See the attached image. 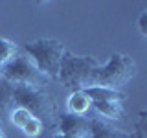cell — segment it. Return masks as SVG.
<instances>
[{"instance_id": "6da1fadb", "label": "cell", "mask_w": 147, "mask_h": 138, "mask_svg": "<svg viewBox=\"0 0 147 138\" xmlns=\"http://www.w3.org/2000/svg\"><path fill=\"white\" fill-rule=\"evenodd\" d=\"M99 68V63L92 55H74L66 50L61 61L57 81L70 92L85 90L94 85V74Z\"/></svg>"}, {"instance_id": "7a4b0ae2", "label": "cell", "mask_w": 147, "mask_h": 138, "mask_svg": "<svg viewBox=\"0 0 147 138\" xmlns=\"http://www.w3.org/2000/svg\"><path fill=\"white\" fill-rule=\"evenodd\" d=\"M64 52L66 46L55 37H37L24 44V55L35 63L48 79H57Z\"/></svg>"}, {"instance_id": "3957f363", "label": "cell", "mask_w": 147, "mask_h": 138, "mask_svg": "<svg viewBox=\"0 0 147 138\" xmlns=\"http://www.w3.org/2000/svg\"><path fill=\"white\" fill-rule=\"evenodd\" d=\"M13 107H24L40 122L53 123L57 120V105L52 94H48L42 87H24L13 85Z\"/></svg>"}, {"instance_id": "277c9868", "label": "cell", "mask_w": 147, "mask_h": 138, "mask_svg": "<svg viewBox=\"0 0 147 138\" xmlns=\"http://www.w3.org/2000/svg\"><path fill=\"white\" fill-rule=\"evenodd\" d=\"M134 76H136V63L127 53L114 52V53H110L109 61L105 64H99V68L96 70L94 85L92 87H103V89L119 90Z\"/></svg>"}, {"instance_id": "5b68a950", "label": "cell", "mask_w": 147, "mask_h": 138, "mask_svg": "<svg viewBox=\"0 0 147 138\" xmlns=\"http://www.w3.org/2000/svg\"><path fill=\"white\" fill-rule=\"evenodd\" d=\"M2 79L11 83V85H24V87H42L50 79L44 76L35 63L28 55L17 53L9 63L4 64L2 68Z\"/></svg>"}, {"instance_id": "8992f818", "label": "cell", "mask_w": 147, "mask_h": 138, "mask_svg": "<svg viewBox=\"0 0 147 138\" xmlns=\"http://www.w3.org/2000/svg\"><path fill=\"white\" fill-rule=\"evenodd\" d=\"M55 122H57L61 133H66V135L77 136V138H88V131H90L88 116H74V114H68V112L64 114L59 112Z\"/></svg>"}, {"instance_id": "52a82bcc", "label": "cell", "mask_w": 147, "mask_h": 138, "mask_svg": "<svg viewBox=\"0 0 147 138\" xmlns=\"http://www.w3.org/2000/svg\"><path fill=\"white\" fill-rule=\"evenodd\" d=\"M88 125H90L88 138H129L127 133L112 127L110 123H107L105 120H101L98 116H90Z\"/></svg>"}, {"instance_id": "ba28073f", "label": "cell", "mask_w": 147, "mask_h": 138, "mask_svg": "<svg viewBox=\"0 0 147 138\" xmlns=\"http://www.w3.org/2000/svg\"><path fill=\"white\" fill-rule=\"evenodd\" d=\"M123 101H92L90 110H94L96 116L101 120H119L123 116Z\"/></svg>"}, {"instance_id": "9c48e42d", "label": "cell", "mask_w": 147, "mask_h": 138, "mask_svg": "<svg viewBox=\"0 0 147 138\" xmlns=\"http://www.w3.org/2000/svg\"><path fill=\"white\" fill-rule=\"evenodd\" d=\"M90 107H92V101L88 99V96L83 90H74L68 94V98H66L68 114H74V116H88Z\"/></svg>"}, {"instance_id": "30bf717a", "label": "cell", "mask_w": 147, "mask_h": 138, "mask_svg": "<svg viewBox=\"0 0 147 138\" xmlns=\"http://www.w3.org/2000/svg\"><path fill=\"white\" fill-rule=\"evenodd\" d=\"M86 96H88L90 101H123L125 99V94L119 90H112V89H103V87H88V89L83 90Z\"/></svg>"}, {"instance_id": "8fae6325", "label": "cell", "mask_w": 147, "mask_h": 138, "mask_svg": "<svg viewBox=\"0 0 147 138\" xmlns=\"http://www.w3.org/2000/svg\"><path fill=\"white\" fill-rule=\"evenodd\" d=\"M13 109V85L0 79V123L6 114Z\"/></svg>"}, {"instance_id": "7c38bea8", "label": "cell", "mask_w": 147, "mask_h": 138, "mask_svg": "<svg viewBox=\"0 0 147 138\" xmlns=\"http://www.w3.org/2000/svg\"><path fill=\"white\" fill-rule=\"evenodd\" d=\"M18 53V46L13 43V41L6 39V37H0V64L9 63L13 57Z\"/></svg>"}, {"instance_id": "4fadbf2b", "label": "cell", "mask_w": 147, "mask_h": 138, "mask_svg": "<svg viewBox=\"0 0 147 138\" xmlns=\"http://www.w3.org/2000/svg\"><path fill=\"white\" fill-rule=\"evenodd\" d=\"M31 116H33V114H31L28 109H24V107H13L11 110H9V122H11L17 129L24 127Z\"/></svg>"}, {"instance_id": "5bb4252c", "label": "cell", "mask_w": 147, "mask_h": 138, "mask_svg": "<svg viewBox=\"0 0 147 138\" xmlns=\"http://www.w3.org/2000/svg\"><path fill=\"white\" fill-rule=\"evenodd\" d=\"M42 129H44V123L40 122L39 118L31 116L30 120H28V123L20 129V131H22V135L28 136V138H37L40 133H42Z\"/></svg>"}, {"instance_id": "9a60e30c", "label": "cell", "mask_w": 147, "mask_h": 138, "mask_svg": "<svg viewBox=\"0 0 147 138\" xmlns=\"http://www.w3.org/2000/svg\"><path fill=\"white\" fill-rule=\"evenodd\" d=\"M129 138H147L145 136V110L140 112V118L136 122V129L132 135H129Z\"/></svg>"}, {"instance_id": "2e32d148", "label": "cell", "mask_w": 147, "mask_h": 138, "mask_svg": "<svg viewBox=\"0 0 147 138\" xmlns=\"http://www.w3.org/2000/svg\"><path fill=\"white\" fill-rule=\"evenodd\" d=\"M138 30H140L142 37H147V9L142 11L140 18H138Z\"/></svg>"}, {"instance_id": "e0dca14e", "label": "cell", "mask_w": 147, "mask_h": 138, "mask_svg": "<svg viewBox=\"0 0 147 138\" xmlns=\"http://www.w3.org/2000/svg\"><path fill=\"white\" fill-rule=\"evenodd\" d=\"M50 138H77V136H72V135H66V133H61V131H57V133H53Z\"/></svg>"}, {"instance_id": "ac0fdd59", "label": "cell", "mask_w": 147, "mask_h": 138, "mask_svg": "<svg viewBox=\"0 0 147 138\" xmlns=\"http://www.w3.org/2000/svg\"><path fill=\"white\" fill-rule=\"evenodd\" d=\"M0 138H6V135H4V129H2V125H0Z\"/></svg>"}, {"instance_id": "d6986e66", "label": "cell", "mask_w": 147, "mask_h": 138, "mask_svg": "<svg viewBox=\"0 0 147 138\" xmlns=\"http://www.w3.org/2000/svg\"><path fill=\"white\" fill-rule=\"evenodd\" d=\"M2 68H4V66H2V64H0V79H2Z\"/></svg>"}]
</instances>
